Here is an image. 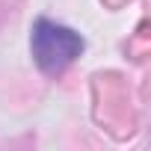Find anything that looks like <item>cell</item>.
Masks as SVG:
<instances>
[{
	"mask_svg": "<svg viewBox=\"0 0 151 151\" xmlns=\"http://www.w3.org/2000/svg\"><path fill=\"white\" fill-rule=\"evenodd\" d=\"M30 45H33V56H36V62L45 74L65 71L83 50V39L71 27H62V24L47 21V18L36 21Z\"/></svg>",
	"mask_w": 151,
	"mask_h": 151,
	"instance_id": "6da1fadb",
	"label": "cell"
}]
</instances>
